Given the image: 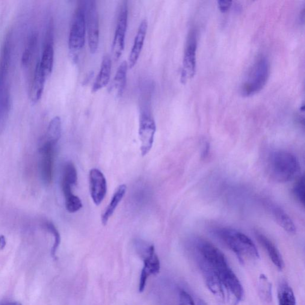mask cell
<instances>
[{
	"mask_svg": "<svg viewBox=\"0 0 305 305\" xmlns=\"http://www.w3.org/2000/svg\"><path fill=\"white\" fill-rule=\"evenodd\" d=\"M213 233L236 254L242 263H244L245 259L247 258H259V252L255 244L244 233L229 228H220L214 230Z\"/></svg>",
	"mask_w": 305,
	"mask_h": 305,
	"instance_id": "6da1fadb",
	"label": "cell"
},
{
	"mask_svg": "<svg viewBox=\"0 0 305 305\" xmlns=\"http://www.w3.org/2000/svg\"><path fill=\"white\" fill-rule=\"evenodd\" d=\"M268 174L279 183L290 182L300 173V164L296 156L284 150L275 151L268 159Z\"/></svg>",
	"mask_w": 305,
	"mask_h": 305,
	"instance_id": "7a4b0ae2",
	"label": "cell"
},
{
	"mask_svg": "<svg viewBox=\"0 0 305 305\" xmlns=\"http://www.w3.org/2000/svg\"><path fill=\"white\" fill-rule=\"evenodd\" d=\"M270 66L265 56H260L256 59L248 70L243 82L241 93L244 97H249L258 93L264 88L269 76Z\"/></svg>",
	"mask_w": 305,
	"mask_h": 305,
	"instance_id": "3957f363",
	"label": "cell"
},
{
	"mask_svg": "<svg viewBox=\"0 0 305 305\" xmlns=\"http://www.w3.org/2000/svg\"><path fill=\"white\" fill-rule=\"evenodd\" d=\"M10 41L5 40L0 61V131L4 128L10 109L8 74L10 59Z\"/></svg>",
	"mask_w": 305,
	"mask_h": 305,
	"instance_id": "277c9868",
	"label": "cell"
},
{
	"mask_svg": "<svg viewBox=\"0 0 305 305\" xmlns=\"http://www.w3.org/2000/svg\"><path fill=\"white\" fill-rule=\"evenodd\" d=\"M86 30V1H79L69 32V49L71 57L75 61L84 46Z\"/></svg>",
	"mask_w": 305,
	"mask_h": 305,
	"instance_id": "5b68a950",
	"label": "cell"
},
{
	"mask_svg": "<svg viewBox=\"0 0 305 305\" xmlns=\"http://www.w3.org/2000/svg\"><path fill=\"white\" fill-rule=\"evenodd\" d=\"M137 251L144 262L138 287L139 292L142 293L146 287L148 278L150 275L159 273L160 269H161V263L155 252V248L153 245L139 243L137 245Z\"/></svg>",
	"mask_w": 305,
	"mask_h": 305,
	"instance_id": "8992f818",
	"label": "cell"
},
{
	"mask_svg": "<svg viewBox=\"0 0 305 305\" xmlns=\"http://www.w3.org/2000/svg\"><path fill=\"white\" fill-rule=\"evenodd\" d=\"M156 131L155 120L149 111L141 112L139 122V138L141 142L142 156H146L153 147Z\"/></svg>",
	"mask_w": 305,
	"mask_h": 305,
	"instance_id": "52a82bcc",
	"label": "cell"
},
{
	"mask_svg": "<svg viewBox=\"0 0 305 305\" xmlns=\"http://www.w3.org/2000/svg\"><path fill=\"white\" fill-rule=\"evenodd\" d=\"M86 26L89 49L92 54H94L99 47L100 31L99 13L94 0L86 1Z\"/></svg>",
	"mask_w": 305,
	"mask_h": 305,
	"instance_id": "ba28073f",
	"label": "cell"
},
{
	"mask_svg": "<svg viewBox=\"0 0 305 305\" xmlns=\"http://www.w3.org/2000/svg\"><path fill=\"white\" fill-rule=\"evenodd\" d=\"M197 47V32L191 29L186 40L183 55V69L182 73V82L185 83L188 79L193 78L196 69V51Z\"/></svg>",
	"mask_w": 305,
	"mask_h": 305,
	"instance_id": "9c48e42d",
	"label": "cell"
},
{
	"mask_svg": "<svg viewBox=\"0 0 305 305\" xmlns=\"http://www.w3.org/2000/svg\"><path fill=\"white\" fill-rule=\"evenodd\" d=\"M128 5L124 1L118 17L116 31L112 47V53L115 61H118L122 55L125 47V35L128 23Z\"/></svg>",
	"mask_w": 305,
	"mask_h": 305,
	"instance_id": "30bf717a",
	"label": "cell"
},
{
	"mask_svg": "<svg viewBox=\"0 0 305 305\" xmlns=\"http://www.w3.org/2000/svg\"><path fill=\"white\" fill-rule=\"evenodd\" d=\"M195 258L207 287L216 298L220 302H223L225 299L224 287L217 272L211 265L200 257L195 256Z\"/></svg>",
	"mask_w": 305,
	"mask_h": 305,
	"instance_id": "8fae6325",
	"label": "cell"
},
{
	"mask_svg": "<svg viewBox=\"0 0 305 305\" xmlns=\"http://www.w3.org/2000/svg\"><path fill=\"white\" fill-rule=\"evenodd\" d=\"M56 146V144L46 140L40 149L41 176L46 184L51 183L53 179Z\"/></svg>",
	"mask_w": 305,
	"mask_h": 305,
	"instance_id": "7c38bea8",
	"label": "cell"
},
{
	"mask_svg": "<svg viewBox=\"0 0 305 305\" xmlns=\"http://www.w3.org/2000/svg\"><path fill=\"white\" fill-rule=\"evenodd\" d=\"M90 194L92 199L97 206L102 203L107 192V182L102 172L94 168L89 174Z\"/></svg>",
	"mask_w": 305,
	"mask_h": 305,
	"instance_id": "4fadbf2b",
	"label": "cell"
},
{
	"mask_svg": "<svg viewBox=\"0 0 305 305\" xmlns=\"http://www.w3.org/2000/svg\"><path fill=\"white\" fill-rule=\"evenodd\" d=\"M147 28L148 22L146 19H144L139 26L134 44H133L131 53H130L128 61L129 68H132L137 63L142 49H143L145 39H146Z\"/></svg>",
	"mask_w": 305,
	"mask_h": 305,
	"instance_id": "5bb4252c",
	"label": "cell"
},
{
	"mask_svg": "<svg viewBox=\"0 0 305 305\" xmlns=\"http://www.w3.org/2000/svg\"><path fill=\"white\" fill-rule=\"evenodd\" d=\"M267 207L275 220L280 227L290 234L296 233V229L294 223L282 208L273 203H268Z\"/></svg>",
	"mask_w": 305,
	"mask_h": 305,
	"instance_id": "9a60e30c",
	"label": "cell"
},
{
	"mask_svg": "<svg viewBox=\"0 0 305 305\" xmlns=\"http://www.w3.org/2000/svg\"><path fill=\"white\" fill-rule=\"evenodd\" d=\"M256 238L258 240L260 244L263 245L268 255L273 262L275 266L280 270H282L284 266V263L282 256H281L280 251L275 247L270 240L263 235V234L256 233Z\"/></svg>",
	"mask_w": 305,
	"mask_h": 305,
	"instance_id": "2e32d148",
	"label": "cell"
},
{
	"mask_svg": "<svg viewBox=\"0 0 305 305\" xmlns=\"http://www.w3.org/2000/svg\"><path fill=\"white\" fill-rule=\"evenodd\" d=\"M47 79L46 76L44 75L40 67L37 64L29 94L32 104H36L41 99Z\"/></svg>",
	"mask_w": 305,
	"mask_h": 305,
	"instance_id": "e0dca14e",
	"label": "cell"
},
{
	"mask_svg": "<svg viewBox=\"0 0 305 305\" xmlns=\"http://www.w3.org/2000/svg\"><path fill=\"white\" fill-rule=\"evenodd\" d=\"M112 70V61L109 56H106L102 61L99 75H97L96 81L92 88L93 93L99 91L104 88L110 81Z\"/></svg>",
	"mask_w": 305,
	"mask_h": 305,
	"instance_id": "ac0fdd59",
	"label": "cell"
},
{
	"mask_svg": "<svg viewBox=\"0 0 305 305\" xmlns=\"http://www.w3.org/2000/svg\"><path fill=\"white\" fill-rule=\"evenodd\" d=\"M55 51L52 41H49L44 47L42 58L37 64L44 75L48 79L51 75L54 63Z\"/></svg>",
	"mask_w": 305,
	"mask_h": 305,
	"instance_id": "d6986e66",
	"label": "cell"
},
{
	"mask_svg": "<svg viewBox=\"0 0 305 305\" xmlns=\"http://www.w3.org/2000/svg\"><path fill=\"white\" fill-rule=\"evenodd\" d=\"M126 191V186L125 185H121L118 186L116 191L112 197L110 203L106 209L104 214L102 215V224L106 226L108 224L109 219L111 218L114 213L116 210L121 201L122 200Z\"/></svg>",
	"mask_w": 305,
	"mask_h": 305,
	"instance_id": "ffe728a7",
	"label": "cell"
},
{
	"mask_svg": "<svg viewBox=\"0 0 305 305\" xmlns=\"http://www.w3.org/2000/svg\"><path fill=\"white\" fill-rule=\"evenodd\" d=\"M128 64L123 61L118 67L114 79L113 86L118 97L122 96L126 84L127 70Z\"/></svg>",
	"mask_w": 305,
	"mask_h": 305,
	"instance_id": "44dd1931",
	"label": "cell"
},
{
	"mask_svg": "<svg viewBox=\"0 0 305 305\" xmlns=\"http://www.w3.org/2000/svg\"><path fill=\"white\" fill-rule=\"evenodd\" d=\"M279 305H296V298L291 287L286 282L280 284L278 292Z\"/></svg>",
	"mask_w": 305,
	"mask_h": 305,
	"instance_id": "7402d4cb",
	"label": "cell"
},
{
	"mask_svg": "<svg viewBox=\"0 0 305 305\" xmlns=\"http://www.w3.org/2000/svg\"><path fill=\"white\" fill-rule=\"evenodd\" d=\"M61 133V121L60 118L56 117L50 122L47 131V140L57 144L60 140Z\"/></svg>",
	"mask_w": 305,
	"mask_h": 305,
	"instance_id": "603a6c76",
	"label": "cell"
},
{
	"mask_svg": "<svg viewBox=\"0 0 305 305\" xmlns=\"http://www.w3.org/2000/svg\"><path fill=\"white\" fill-rule=\"evenodd\" d=\"M77 181H78V176L75 165L71 162L66 163L64 167L61 182L73 186L76 184Z\"/></svg>",
	"mask_w": 305,
	"mask_h": 305,
	"instance_id": "cb8c5ba5",
	"label": "cell"
},
{
	"mask_svg": "<svg viewBox=\"0 0 305 305\" xmlns=\"http://www.w3.org/2000/svg\"><path fill=\"white\" fill-rule=\"evenodd\" d=\"M259 292L260 297L266 302L272 299V285L265 275H260L259 281Z\"/></svg>",
	"mask_w": 305,
	"mask_h": 305,
	"instance_id": "d4e9b609",
	"label": "cell"
},
{
	"mask_svg": "<svg viewBox=\"0 0 305 305\" xmlns=\"http://www.w3.org/2000/svg\"><path fill=\"white\" fill-rule=\"evenodd\" d=\"M45 226L47 230L49 231V232L51 233L53 237H54L55 242L52 248L51 253L53 258H56V252H57L61 242L60 233L58 232V229H56L55 225L52 223H50V222H47L45 224Z\"/></svg>",
	"mask_w": 305,
	"mask_h": 305,
	"instance_id": "484cf974",
	"label": "cell"
},
{
	"mask_svg": "<svg viewBox=\"0 0 305 305\" xmlns=\"http://www.w3.org/2000/svg\"><path fill=\"white\" fill-rule=\"evenodd\" d=\"M65 206L68 212L75 213L82 208V204L81 199L74 194L72 197L65 199Z\"/></svg>",
	"mask_w": 305,
	"mask_h": 305,
	"instance_id": "4316f807",
	"label": "cell"
},
{
	"mask_svg": "<svg viewBox=\"0 0 305 305\" xmlns=\"http://www.w3.org/2000/svg\"><path fill=\"white\" fill-rule=\"evenodd\" d=\"M293 194L299 202L305 204V178L302 177L295 183L293 189Z\"/></svg>",
	"mask_w": 305,
	"mask_h": 305,
	"instance_id": "83f0119b",
	"label": "cell"
},
{
	"mask_svg": "<svg viewBox=\"0 0 305 305\" xmlns=\"http://www.w3.org/2000/svg\"><path fill=\"white\" fill-rule=\"evenodd\" d=\"M179 305H197V304L188 292L182 290L179 293Z\"/></svg>",
	"mask_w": 305,
	"mask_h": 305,
	"instance_id": "f1b7e54d",
	"label": "cell"
},
{
	"mask_svg": "<svg viewBox=\"0 0 305 305\" xmlns=\"http://www.w3.org/2000/svg\"><path fill=\"white\" fill-rule=\"evenodd\" d=\"M232 1L229 0H220L218 1V5L219 9L222 13H225L227 12L232 7Z\"/></svg>",
	"mask_w": 305,
	"mask_h": 305,
	"instance_id": "f546056e",
	"label": "cell"
},
{
	"mask_svg": "<svg viewBox=\"0 0 305 305\" xmlns=\"http://www.w3.org/2000/svg\"><path fill=\"white\" fill-rule=\"evenodd\" d=\"M6 244L5 237L3 235L0 236V249H3Z\"/></svg>",
	"mask_w": 305,
	"mask_h": 305,
	"instance_id": "4dcf8cb0",
	"label": "cell"
},
{
	"mask_svg": "<svg viewBox=\"0 0 305 305\" xmlns=\"http://www.w3.org/2000/svg\"><path fill=\"white\" fill-rule=\"evenodd\" d=\"M0 305H22L21 304H20L19 302H17L8 301V302H2V303H0Z\"/></svg>",
	"mask_w": 305,
	"mask_h": 305,
	"instance_id": "1f68e13d",
	"label": "cell"
}]
</instances>
